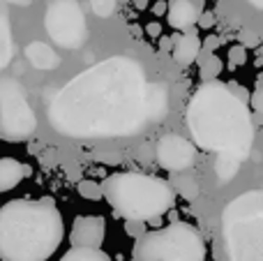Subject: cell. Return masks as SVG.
<instances>
[{
	"instance_id": "18",
	"label": "cell",
	"mask_w": 263,
	"mask_h": 261,
	"mask_svg": "<svg viewBox=\"0 0 263 261\" xmlns=\"http://www.w3.org/2000/svg\"><path fill=\"white\" fill-rule=\"evenodd\" d=\"M90 7H92V12H95L97 16L106 18V16H111V14L116 12L118 0H90Z\"/></svg>"
},
{
	"instance_id": "17",
	"label": "cell",
	"mask_w": 263,
	"mask_h": 261,
	"mask_svg": "<svg viewBox=\"0 0 263 261\" xmlns=\"http://www.w3.org/2000/svg\"><path fill=\"white\" fill-rule=\"evenodd\" d=\"M77 192L79 197L88 199V201H100L104 194H102V185L95 183V180H81V183L77 185Z\"/></svg>"
},
{
	"instance_id": "25",
	"label": "cell",
	"mask_w": 263,
	"mask_h": 261,
	"mask_svg": "<svg viewBox=\"0 0 263 261\" xmlns=\"http://www.w3.org/2000/svg\"><path fill=\"white\" fill-rule=\"evenodd\" d=\"M166 5H168V0H159V3H155L153 12L157 14V16H164V14H166Z\"/></svg>"
},
{
	"instance_id": "27",
	"label": "cell",
	"mask_w": 263,
	"mask_h": 261,
	"mask_svg": "<svg viewBox=\"0 0 263 261\" xmlns=\"http://www.w3.org/2000/svg\"><path fill=\"white\" fill-rule=\"evenodd\" d=\"M250 3H252V5H254V7H256V9H261V7H263V0H250Z\"/></svg>"
},
{
	"instance_id": "5",
	"label": "cell",
	"mask_w": 263,
	"mask_h": 261,
	"mask_svg": "<svg viewBox=\"0 0 263 261\" xmlns=\"http://www.w3.org/2000/svg\"><path fill=\"white\" fill-rule=\"evenodd\" d=\"M261 192H247L224 211V238L231 261H263L261 257Z\"/></svg>"
},
{
	"instance_id": "1",
	"label": "cell",
	"mask_w": 263,
	"mask_h": 261,
	"mask_svg": "<svg viewBox=\"0 0 263 261\" xmlns=\"http://www.w3.org/2000/svg\"><path fill=\"white\" fill-rule=\"evenodd\" d=\"M250 114L247 95L242 97L236 86L205 81L187 109V125L201 148L240 162L254 141Z\"/></svg>"
},
{
	"instance_id": "4",
	"label": "cell",
	"mask_w": 263,
	"mask_h": 261,
	"mask_svg": "<svg viewBox=\"0 0 263 261\" xmlns=\"http://www.w3.org/2000/svg\"><path fill=\"white\" fill-rule=\"evenodd\" d=\"M132 261H205V243L187 222L145 231L136 238Z\"/></svg>"
},
{
	"instance_id": "19",
	"label": "cell",
	"mask_w": 263,
	"mask_h": 261,
	"mask_svg": "<svg viewBox=\"0 0 263 261\" xmlns=\"http://www.w3.org/2000/svg\"><path fill=\"white\" fill-rule=\"evenodd\" d=\"M229 63H231L233 67L247 63V49H245V44H242V46H231V49H229Z\"/></svg>"
},
{
	"instance_id": "8",
	"label": "cell",
	"mask_w": 263,
	"mask_h": 261,
	"mask_svg": "<svg viewBox=\"0 0 263 261\" xmlns=\"http://www.w3.org/2000/svg\"><path fill=\"white\" fill-rule=\"evenodd\" d=\"M157 162L171 174L173 171H187L196 162V148L187 139L178 137V134H168L157 143Z\"/></svg>"
},
{
	"instance_id": "24",
	"label": "cell",
	"mask_w": 263,
	"mask_h": 261,
	"mask_svg": "<svg viewBox=\"0 0 263 261\" xmlns=\"http://www.w3.org/2000/svg\"><path fill=\"white\" fill-rule=\"evenodd\" d=\"M145 32H148L150 37H159V35H162V28H159L157 21H153V23H148V26H145Z\"/></svg>"
},
{
	"instance_id": "15",
	"label": "cell",
	"mask_w": 263,
	"mask_h": 261,
	"mask_svg": "<svg viewBox=\"0 0 263 261\" xmlns=\"http://www.w3.org/2000/svg\"><path fill=\"white\" fill-rule=\"evenodd\" d=\"M199 58H201V63H199V77L203 79V81H215V79L222 74V69H224L222 60L215 55V51H201Z\"/></svg>"
},
{
	"instance_id": "3",
	"label": "cell",
	"mask_w": 263,
	"mask_h": 261,
	"mask_svg": "<svg viewBox=\"0 0 263 261\" xmlns=\"http://www.w3.org/2000/svg\"><path fill=\"white\" fill-rule=\"evenodd\" d=\"M102 194L106 197L114 213L125 220L148 222L162 217L176 206V192L157 176L145 174H114L102 183Z\"/></svg>"
},
{
	"instance_id": "2",
	"label": "cell",
	"mask_w": 263,
	"mask_h": 261,
	"mask_svg": "<svg viewBox=\"0 0 263 261\" xmlns=\"http://www.w3.org/2000/svg\"><path fill=\"white\" fill-rule=\"evenodd\" d=\"M65 236V220L51 197L14 199L0 208V259L49 261Z\"/></svg>"
},
{
	"instance_id": "22",
	"label": "cell",
	"mask_w": 263,
	"mask_h": 261,
	"mask_svg": "<svg viewBox=\"0 0 263 261\" xmlns=\"http://www.w3.org/2000/svg\"><path fill=\"white\" fill-rule=\"evenodd\" d=\"M196 23H199L201 28L215 26V14L213 12H199V18H196Z\"/></svg>"
},
{
	"instance_id": "10",
	"label": "cell",
	"mask_w": 263,
	"mask_h": 261,
	"mask_svg": "<svg viewBox=\"0 0 263 261\" xmlns=\"http://www.w3.org/2000/svg\"><path fill=\"white\" fill-rule=\"evenodd\" d=\"M199 3L196 0H168L166 5V21L176 30H187L194 28L196 18H199Z\"/></svg>"
},
{
	"instance_id": "6",
	"label": "cell",
	"mask_w": 263,
	"mask_h": 261,
	"mask_svg": "<svg viewBox=\"0 0 263 261\" xmlns=\"http://www.w3.org/2000/svg\"><path fill=\"white\" fill-rule=\"evenodd\" d=\"M16 81H0V137L18 141L32 134L35 116Z\"/></svg>"
},
{
	"instance_id": "21",
	"label": "cell",
	"mask_w": 263,
	"mask_h": 261,
	"mask_svg": "<svg viewBox=\"0 0 263 261\" xmlns=\"http://www.w3.org/2000/svg\"><path fill=\"white\" fill-rule=\"evenodd\" d=\"M173 42H176V35H159V51L168 53L173 49Z\"/></svg>"
},
{
	"instance_id": "14",
	"label": "cell",
	"mask_w": 263,
	"mask_h": 261,
	"mask_svg": "<svg viewBox=\"0 0 263 261\" xmlns=\"http://www.w3.org/2000/svg\"><path fill=\"white\" fill-rule=\"evenodd\" d=\"M26 55L30 58V63L35 65V67H42V69H51V67H55V65H58L55 53L46 44H42V42H35V44L28 46Z\"/></svg>"
},
{
	"instance_id": "20",
	"label": "cell",
	"mask_w": 263,
	"mask_h": 261,
	"mask_svg": "<svg viewBox=\"0 0 263 261\" xmlns=\"http://www.w3.org/2000/svg\"><path fill=\"white\" fill-rule=\"evenodd\" d=\"M125 231L129 236H134V238H139L141 234H145V225L141 220H127L125 222Z\"/></svg>"
},
{
	"instance_id": "11",
	"label": "cell",
	"mask_w": 263,
	"mask_h": 261,
	"mask_svg": "<svg viewBox=\"0 0 263 261\" xmlns=\"http://www.w3.org/2000/svg\"><path fill=\"white\" fill-rule=\"evenodd\" d=\"M201 37L194 28H187V30L178 32L176 35V42H173V60L178 65H192L199 60V53H201Z\"/></svg>"
},
{
	"instance_id": "7",
	"label": "cell",
	"mask_w": 263,
	"mask_h": 261,
	"mask_svg": "<svg viewBox=\"0 0 263 261\" xmlns=\"http://www.w3.org/2000/svg\"><path fill=\"white\" fill-rule=\"evenodd\" d=\"M46 30L60 46H81L86 40V21L81 7L74 0H53L46 12Z\"/></svg>"
},
{
	"instance_id": "12",
	"label": "cell",
	"mask_w": 263,
	"mask_h": 261,
	"mask_svg": "<svg viewBox=\"0 0 263 261\" xmlns=\"http://www.w3.org/2000/svg\"><path fill=\"white\" fill-rule=\"evenodd\" d=\"M30 176V166L14 157H0V192L14 190L23 178Z\"/></svg>"
},
{
	"instance_id": "16",
	"label": "cell",
	"mask_w": 263,
	"mask_h": 261,
	"mask_svg": "<svg viewBox=\"0 0 263 261\" xmlns=\"http://www.w3.org/2000/svg\"><path fill=\"white\" fill-rule=\"evenodd\" d=\"M60 261H111V257L102 252V248H72Z\"/></svg>"
},
{
	"instance_id": "23",
	"label": "cell",
	"mask_w": 263,
	"mask_h": 261,
	"mask_svg": "<svg viewBox=\"0 0 263 261\" xmlns=\"http://www.w3.org/2000/svg\"><path fill=\"white\" fill-rule=\"evenodd\" d=\"M219 44V37H208L205 42H201V51H215Z\"/></svg>"
},
{
	"instance_id": "26",
	"label": "cell",
	"mask_w": 263,
	"mask_h": 261,
	"mask_svg": "<svg viewBox=\"0 0 263 261\" xmlns=\"http://www.w3.org/2000/svg\"><path fill=\"white\" fill-rule=\"evenodd\" d=\"M134 7L136 9H145L148 7V0H134Z\"/></svg>"
},
{
	"instance_id": "13",
	"label": "cell",
	"mask_w": 263,
	"mask_h": 261,
	"mask_svg": "<svg viewBox=\"0 0 263 261\" xmlns=\"http://www.w3.org/2000/svg\"><path fill=\"white\" fill-rule=\"evenodd\" d=\"M168 185L173 188V192H178L182 199L187 201H194L199 197V183L194 180V176H190L187 171H173Z\"/></svg>"
},
{
	"instance_id": "9",
	"label": "cell",
	"mask_w": 263,
	"mask_h": 261,
	"mask_svg": "<svg viewBox=\"0 0 263 261\" xmlns=\"http://www.w3.org/2000/svg\"><path fill=\"white\" fill-rule=\"evenodd\" d=\"M106 236V220L102 215L77 217L69 231L72 248H102Z\"/></svg>"
}]
</instances>
